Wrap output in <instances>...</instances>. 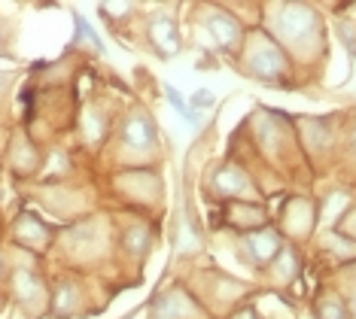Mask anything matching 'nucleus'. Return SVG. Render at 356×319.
I'll return each mask as SVG.
<instances>
[{"label": "nucleus", "instance_id": "obj_1", "mask_svg": "<svg viewBox=\"0 0 356 319\" xmlns=\"http://www.w3.org/2000/svg\"><path fill=\"white\" fill-rule=\"evenodd\" d=\"M271 28L277 31L280 43L286 49H293V52L307 55V49H314L320 43V19L311 6H302V3L274 6Z\"/></svg>", "mask_w": 356, "mask_h": 319}, {"label": "nucleus", "instance_id": "obj_2", "mask_svg": "<svg viewBox=\"0 0 356 319\" xmlns=\"http://www.w3.org/2000/svg\"><path fill=\"white\" fill-rule=\"evenodd\" d=\"M244 52V73L262 83H280L289 73L286 52L280 49V43H274L268 34H250L241 46Z\"/></svg>", "mask_w": 356, "mask_h": 319}, {"label": "nucleus", "instance_id": "obj_3", "mask_svg": "<svg viewBox=\"0 0 356 319\" xmlns=\"http://www.w3.org/2000/svg\"><path fill=\"white\" fill-rule=\"evenodd\" d=\"M244 250L256 268H268V261L277 259V252L283 250V237H280L277 228L262 225V228H256V231H247Z\"/></svg>", "mask_w": 356, "mask_h": 319}, {"label": "nucleus", "instance_id": "obj_4", "mask_svg": "<svg viewBox=\"0 0 356 319\" xmlns=\"http://www.w3.org/2000/svg\"><path fill=\"white\" fill-rule=\"evenodd\" d=\"M204 24L210 34H213L216 43H220V49H225V52H241V46H244V31H241V22L234 19L232 13L213 6V10H207Z\"/></svg>", "mask_w": 356, "mask_h": 319}, {"label": "nucleus", "instance_id": "obj_5", "mask_svg": "<svg viewBox=\"0 0 356 319\" xmlns=\"http://www.w3.org/2000/svg\"><path fill=\"white\" fill-rule=\"evenodd\" d=\"M213 189L222 198H253V183L241 165H222L213 174Z\"/></svg>", "mask_w": 356, "mask_h": 319}, {"label": "nucleus", "instance_id": "obj_6", "mask_svg": "<svg viewBox=\"0 0 356 319\" xmlns=\"http://www.w3.org/2000/svg\"><path fill=\"white\" fill-rule=\"evenodd\" d=\"M122 143L134 146V149H149V146L156 143V125H152V119H149L143 110L131 113V119L125 122V128H122Z\"/></svg>", "mask_w": 356, "mask_h": 319}, {"label": "nucleus", "instance_id": "obj_7", "mask_svg": "<svg viewBox=\"0 0 356 319\" xmlns=\"http://www.w3.org/2000/svg\"><path fill=\"white\" fill-rule=\"evenodd\" d=\"M149 40L156 46V52L161 58H171V55L180 52V37H177V24L171 19H152L149 22Z\"/></svg>", "mask_w": 356, "mask_h": 319}, {"label": "nucleus", "instance_id": "obj_8", "mask_svg": "<svg viewBox=\"0 0 356 319\" xmlns=\"http://www.w3.org/2000/svg\"><path fill=\"white\" fill-rule=\"evenodd\" d=\"M15 237H19L22 243H28V247H34V250H43L46 243H49V231H46L34 216H22L19 219V225H15Z\"/></svg>", "mask_w": 356, "mask_h": 319}, {"label": "nucleus", "instance_id": "obj_9", "mask_svg": "<svg viewBox=\"0 0 356 319\" xmlns=\"http://www.w3.org/2000/svg\"><path fill=\"white\" fill-rule=\"evenodd\" d=\"M314 313H317V319H347V307L338 295H326V298L317 301Z\"/></svg>", "mask_w": 356, "mask_h": 319}, {"label": "nucleus", "instance_id": "obj_10", "mask_svg": "<svg viewBox=\"0 0 356 319\" xmlns=\"http://www.w3.org/2000/svg\"><path fill=\"white\" fill-rule=\"evenodd\" d=\"M213 104V95L210 92H198L195 97H192V106H210Z\"/></svg>", "mask_w": 356, "mask_h": 319}, {"label": "nucleus", "instance_id": "obj_11", "mask_svg": "<svg viewBox=\"0 0 356 319\" xmlns=\"http://www.w3.org/2000/svg\"><path fill=\"white\" fill-rule=\"evenodd\" d=\"M232 319H259V313H256V310H238Z\"/></svg>", "mask_w": 356, "mask_h": 319}, {"label": "nucleus", "instance_id": "obj_12", "mask_svg": "<svg viewBox=\"0 0 356 319\" xmlns=\"http://www.w3.org/2000/svg\"><path fill=\"white\" fill-rule=\"evenodd\" d=\"M353 146H356V134H353Z\"/></svg>", "mask_w": 356, "mask_h": 319}]
</instances>
